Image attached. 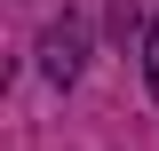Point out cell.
<instances>
[{
	"label": "cell",
	"mask_w": 159,
	"mask_h": 151,
	"mask_svg": "<svg viewBox=\"0 0 159 151\" xmlns=\"http://www.w3.org/2000/svg\"><path fill=\"white\" fill-rule=\"evenodd\" d=\"M48 80H64V88L80 80V32H72V24H64V32H48Z\"/></svg>",
	"instance_id": "6da1fadb"
},
{
	"label": "cell",
	"mask_w": 159,
	"mask_h": 151,
	"mask_svg": "<svg viewBox=\"0 0 159 151\" xmlns=\"http://www.w3.org/2000/svg\"><path fill=\"white\" fill-rule=\"evenodd\" d=\"M143 72H151V95H159V16H151V32H143Z\"/></svg>",
	"instance_id": "7a4b0ae2"
}]
</instances>
